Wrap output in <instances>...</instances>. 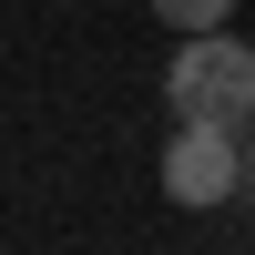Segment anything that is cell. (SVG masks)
<instances>
[{
	"mask_svg": "<svg viewBox=\"0 0 255 255\" xmlns=\"http://www.w3.org/2000/svg\"><path fill=\"white\" fill-rule=\"evenodd\" d=\"M163 102L204 123H255V51L235 31H174V61H163Z\"/></svg>",
	"mask_w": 255,
	"mask_h": 255,
	"instance_id": "1",
	"label": "cell"
},
{
	"mask_svg": "<svg viewBox=\"0 0 255 255\" xmlns=\"http://www.w3.org/2000/svg\"><path fill=\"white\" fill-rule=\"evenodd\" d=\"M235 163H245V123L174 113V143H163V194H174L184 215H225V204H235Z\"/></svg>",
	"mask_w": 255,
	"mask_h": 255,
	"instance_id": "2",
	"label": "cell"
},
{
	"mask_svg": "<svg viewBox=\"0 0 255 255\" xmlns=\"http://www.w3.org/2000/svg\"><path fill=\"white\" fill-rule=\"evenodd\" d=\"M143 10L163 31H215V20H235V0H143Z\"/></svg>",
	"mask_w": 255,
	"mask_h": 255,
	"instance_id": "3",
	"label": "cell"
},
{
	"mask_svg": "<svg viewBox=\"0 0 255 255\" xmlns=\"http://www.w3.org/2000/svg\"><path fill=\"white\" fill-rule=\"evenodd\" d=\"M235 204L255 215V123H245V163H235Z\"/></svg>",
	"mask_w": 255,
	"mask_h": 255,
	"instance_id": "4",
	"label": "cell"
}]
</instances>
